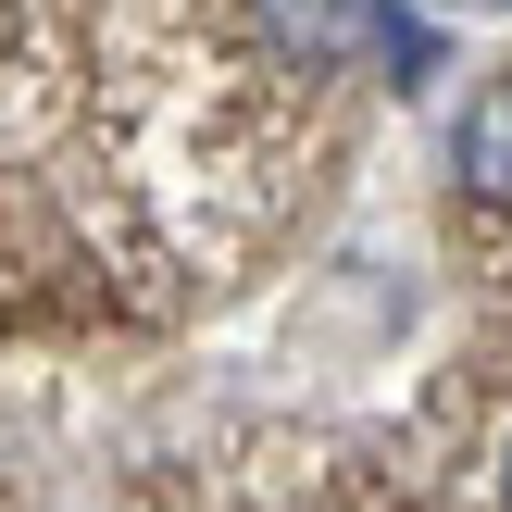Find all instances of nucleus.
I'll return each instance as SVG.
<instances>
[{
    "instance_id": "3",
    "label": "nucleus",
    "mask_w": 512,
    "mask_h": 512,
    "mask_svg": "<svg viewBox=\"0 0 512 512\" xmlns=\"http://www.w3.org/2000/svg\"><path fill=\"white\" fill-rule=\"evenodd\" d=\"M500 512H512V438H500Z\"/></svg>"
},
{
    "instance_id": "2",
    "label": "nucleus",
    "mask_w": 512,
    "mask_h": 512,
    "mask_svg": "<svg viewBox=\"0 0 512 512\" xmlns=\"http://www.w3.org/2000/svg\"><path fill=\"white\" fill-rule=\"evenodd\" d=\"M450 175L475 200H512V75H475L463 113H450Z\"/></svg>"
},
{
    "instance_id": "1",
    "label": "nucleus",
    "mask_w": 512,
    "mask_h": 512,
    "mask_svg": "<svg viewBox=\"0 0 512 512\" xmlns=\"http://www.w3.org/2000/svg\"><path fill=\"white\" fill-rule=\"evenodd\" d=\"M250 25H263L300 75L363 63V75H388V88H413V75H425V25L400 13V0H250Z\"/></svg>"
}]
</instances>
